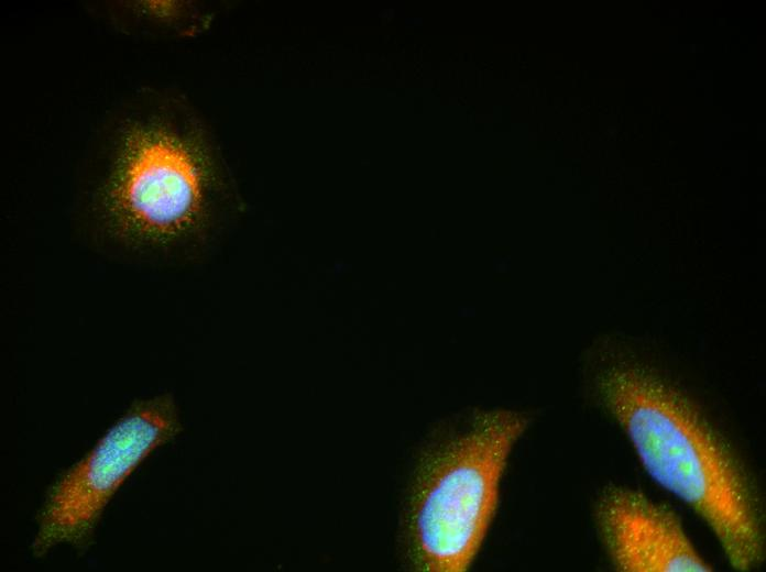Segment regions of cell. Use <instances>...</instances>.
<instances>
[{
  "mask_svg": "<svg viewBox=\"0 0 766 572\" xmlns=\"http://www.w3.org/2000/svg\"><path fill=\"white\" fill-rule=\"evenodd\" d=\"M72 209L76 235L95 252L167 266L214 251L245 204L207 116L179 88L144 85L91 130Z\"/></svg>",
  "mask_w": 766,
  "mask_h": 572,
  "instance_id": "cell-1",
  "label": "cell"
},
{
  "mask_svg": "<svg viewBox=\"0 0 766 572\" xmlns=\"http://www.w3.org/2000/svg\"><path fill=\"white\" fill-rule=\"evenodd\" d=\"M598 356L592 396L625 431L649 476L701 517L734 569L757 566L764 558L757 501L694 398L621 346L605 345Z\"/></svg>",
  "mask_w": 766,
  "mask_h": 572,
  "instance_id": "cell-2",
  "label": "cell"
},
{
  "mask_svg": "<svg viewBox=\"0 0 766 572\" xmlns=\"http://www.w3.org/2000/svg\"><path fill=\"white\" fill-rule=\"evenodd\" d=\"M528 424L518 410L474 409L426 443L401 524L404 566L463 572L472 565L496 516L511 452Z\"/></svg>",
  "mask_w": 766,
  "mask_h": 572,
  "instance_id": "cell-3",
  "label": "cell"
},
{
  "mask_svg": "<svg viewBox=\"0 0 766 572\" xmlns=\"http://www.w3.org/2000/svg\"><path fill=\"white\" fill-rule=\"evenodd\" d=\"M182 431L171 393L136 398L95 444L48 485L36 513L30 550L45 557L58 546L85 553L116 493L153 451Z\"/></svg>",
  "mask_w": 766,
  "mask_h": 572,
  "instance_id": "cell-4",
  "label": "cell"
},
{
  "mask_svg": "<svg viewBox=\"0 0 766 572\" xmlns=\"http://www.w3.org/2000/svg\"><path fill=\"white\" fill-rule=\"evenodd\" d=\"M605 550L617 571H712L687 537L678 516L645 494L624 487L604 492L595 510Z\"/></svg>",
  "mask_w": 766,
  "mask_h": 572,
  "instance_id": "cell-5",
  "label": "cell"
},
{
  "mask_svg": "<svg viewBox=\"0 0 766 572\" xmlns=\"http://www.w3.org/2000/svg\"><path fill=\"white\" fill-rule=\"evenodd\" d=\"M221 4L198 0H98L84 9L111 33L138 42L197 38L211 30Z\"/></svg>",
  "mask_w": 766,
  "mask_h": 572,
  "instance_id": "cell-6",
  "label": "cell"
}]
</instances>
